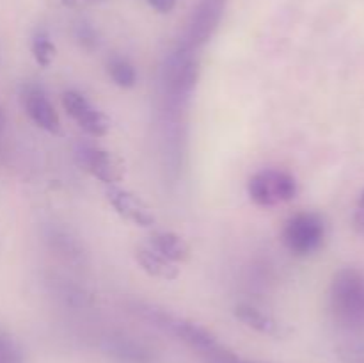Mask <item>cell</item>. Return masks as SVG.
<instances>
[{
  "label": "cell",
  "mask_w": 364,
  "mask_h": 363,
  "mask_svg": "<svg viewBox=\"0 0 364 363\" xmlns=\"http://www.w3.org/2000/svg\"><path fill=\"white\" fill-rule=\"evenodd\" d=\"M192 52L194 50L181 45L169 59L166 84L169 98L174 103H181L185 98H188L199 80L201 66H199V60L192 56Z\"/></svg>",
  "instance_id": "5"
},
{
  "label": "cell",
  "mask_w": 364,
  "mask_h": 363,
  "mask_svg": "<svg viewBox=\"0 0 364 363\" xmlns=\"http://www.w3.org/2000/svg\"><path fill=\"white\" fill-rule=\"evenodd\" d=\"M63 107L78 127L91 137H103L110 130V120L105 112L91 105L87 98L78 91L63 93Z\"/></svg>",
  "instance_id": "7"
},
{
  "label": "cell",
  "mask_w": 364,
  "mask_h": 363,
  "mask_svg": "<svg viewBox=\"0 0 364 363\" xmlns=\"http://www.w3.org/2000/svg\"><path fill=\"white\" fill-rule=\"evenodd\" d=\"M358 209L364 210V191L361 192V196H359V203H358Z\"/></svg>",
  "instance_id": "24"
},
{
  "label": "cell",
  "mask_w": 364,
  "mask_h": 363,
  "mask_svg": "<svg viewBox=\"0 0 364 363\" xmlns=\"http://www.w3.org/2000/svg\"><path fill=\"white\" fill-rule=\"evenodd\" d=\"M281 237L294 255H313L326 241V221L316 212H299L284 223Z\"/></svg>",
  "instance_id": "3"
},
{
  "label": "cell",
  "mask_w": 364,
  "mask_h": 363,
  "mask_svg": "<svg viewBox=\"0 0 364 363\" xmlns=\"http://www.w3.org/2000/svg\"><path fill=\"white\" fill-rule=\"evenodd\" d=\"M331 312L347 330H364V273L355 267L338 270L331 283Z\"/></svg>",
  "instance_id": "2"
},
{
  "label": "cell",
  "mask_w": 364,
  "mask_h": 363,
  "mask_svg": "<svg viewBox=\"0 0 364 363\" xmlns=\"http://www.w3.org/2000/svg\"><path fill=\"white\" fill-rule=\"evenodd\" d=\"M31 50H32V56H34L36 63L39 66H50L55 57V45L52 43L50 39L48 32L46 31H38L34 36H32V43H31Z\"/></svg>",
  "instance_id": "15"
},
{
  "label": "cell",
  "mask_w": 364,
  "mask_h": 363,
  "mask_svg": "<svg viewBox=\"0 0 364 363\" xmlns=\"http://www.w3.org/2000/svg\"><path fill=\"white\" fill-rule=\"evenodd\" d=\"M149 244L156 253H160V255L166 256L167 260L174 263L187 262L191 258L188 242L181 235L174 233V231H156L149 237Z\"/></svg>",
  "instance_id": "13"
},
{
  "label": "cell",
  "mask_w": 364,
  "mask_h": 363,
  "mask_svg": "<svg viewBox=\"0 0 364 363\" xmlns=\"http://www.w3.org/2000/svg\"><path fill=\"white\" fill-rule=\"evenodd\" d=\"M110 351H112V354L121 356V358H134L135 362H142V358L146 356L141 345L127 340V338H117V340L110 342Z\"/></svg>",
  "instance_id": "17"
},
{
  "label": "cell",
  "mask_w": 364,
  "mask_h": 363,
  "mask_svg": "<svg viewBox=\"0 0 364 363\" xmlns=\"http://www.w3.org/2000/svg\"><path fill=\"white\" fill-rule=\"evenodd\" d=\"M63 4L64 6H75V4H77V0H63Z\"/></svg>",
  "instance_id": "25"
},
{
  "label": "cell",
  "mask_w": 364,
  "mask_h": 363,
  "mask_svg": "<svg viewBox=\"0 0 364 363\" xmlns=\"http://www.w3.org/2000/svg\"><path fill=\"white\" fill-rule=\"evenodd\" d=\"M226 6L228 0H199L192 13L183 45L191 50L206 45L210 38L215 34Z\"/></svg>",
  "instance_id": "6"
},
{
  "label": "cell",
  "mask_w": 364,
  "mask_h": 363,
  "mask_svg": "<svg viewBox=\"0 0 364 363\" xmlns=\"http://www.w3.org/2000/svg\"><path fill=\"white\" fill-rule=\"evenodd\" d=\"M223 363H259V362H249V359H242V358H238V356L233 352V354L228 356V358L224 359Z\"/></svg>",
  "instance_id": "22"
},
{
  "label": "cell",
  "mask_w": 364,
  "mask_h": 363,
  "mask_svg": "<svg viewBox=\"0 0 364 363\" xmlns=\"http://www.w3.org/2000/svg\"><path fill=\"white\" fill-rule=\"evenodd\" d=\"M107 201L123 219L137 224L142 228H151L156 223L155 212L151 206L144 201L139 194L119 187V185H109L105 191Z\"/></svg>",
  "instance_id": "8"
},
{
  "label": "cell",
  "mask_w": 364,
  "mask_h": 363,
  "mask_svg": "<svg viewBox=\"0 0 364 363\" xmlns=\"http://www.w3.org/2000/svg\"><path fill=\"white\" fill-rule=\"evenodd\" d=\"M354 228L364 237V210L361 209H355L354 212Z\"/></svg>",
  "instance_id": "21"
},
{
  "label": "cell",
  "mask_w": 364,
  "mask_h": 363,
  "mask_svg": "<svg viewBox=\"0 0 364 363\" xmlns=\"http://www.w3.org/2000/svg\"><path fill=\"white\" fill-rule=\"evenodd\" d=\"M134 312H137L144 320L155 324L156 327H162V330L169 331L174 337L183 340L210 363H223L228 356L233 354L231 349L220 344L219 338L201 324L181 319V317L169 313L167 310L159 308L155 305H148V302H135Z\"/></svg>",
  "instance_id": "1"
},
{
  "label": "cell",
  "mask_w": 364,
  "mask_h": 363,
  "mask_svg": "<svg viewBox=\"0 0 364 363\" xmlns=\"http://www.w3.org/2000/svg\"><path fill=\"white\" fill-rule=\"evenodd\" d=\"M235 317L251 330L258 331L262 335H269V337L283 338L290 333V327L287 324L277 320L270 313L263 312V310L256 308L252 305H245V302L235 306Z\"/></svg>",
  "instance_id": "11"
},
{
  "label": "cell",
  "mask_w": 364,
  "mask_h": 363,
  "mask_svg": "<svg viewBox=\"0 0 364 363\" xmlns=\"http://www.w3.org/2000/svg\"><path fill=\"white\" fill-rule=\"evenodd\" d=\"M148 4L153 7V9L159 11V13L162 14L171 13V11L176 7V0H148Z\"/></svg>",
  "instance_id": "20"
},
{
  "label": "cell",
  "mask_w": 364,
  "mask_h": 363,
  "mask_svg": "<svg viewBox=\"0 0 364 363\" xmlns=\"http://www.w3.org/2000/svg\"><path fill=\"white\" fill-rule=\"evenodd\" d=\"M82 164L85 169L107 185H117V182L124 177V162L112 152L96 148V146H84L82 148Z\"/></svg>",
  "instance_id": "10"
},
{
  "label": "cell",
  "mask_w": 364,
  "mask_h": 363,
  "mask_svg": "<svg viewBox=\"0 0 364 363\" xmlns=\"http://www.w3.org/2000/svg\"><path fill=\"white\" fill-rule=\"evenodd\" d=\"M343 358L348 363H364V345H354L343 351Z\"/></svg>",
  "instance_id": "19"
},
{
  "label": "cell",
  "mask_w": 364,
  "mask_h": 363,
  "mask_svg": "<svg viewBox=\"0 0 364 363\" xmlns=\"http://www.w3.org/2000/svg\"><path fill=\"white\" fill-rule=\"evenodd\" d=\"M135 260L148 276L156 278V280L174 281L180 276V267L160 253H156L153 248H137Z\"/></svg>",
  "instance_id": "12"
},
{
  "label": "cell",
  "mask_w": 364,
  "mask_h": 363,
  "mask_svg": "<svg viewBox=\"0 0 364 363\" xmlns=\"http://www.w3.org/2000/svg\"><path fill=\"white\" fill-rule=\"evenodd\" d=\"M109 70L110 78L116 85L123 89H130L137 84V71H135L134 64L128 63L123 57H114V59L109 60Z\"/></svg>",
  "instance_id": "14"
},
{
  "label": "cell",
  "mask_w": 364,
  "mask_h": 363,
  "mask_svg": "<svg viewBox=\"0 0 364 363\" xmlns=\"http://www.w3.org/2000/svg\"><path fill=\"white\" fill-rule=\"evenodd\" d=\"M89 2H103V0H89Z\"/></svg>",
  "instance_id": "26"
},
{
  "label": "cell",
  "mask_w": 364,
  "mask_h": 363,
  "mask_svg": "<svg viewBox=\"0 0 364 363\" xmlns=\"http://www.w3.org/2000/svg\"><path fill=\"white\" fill-rule=\"evenodd\" d=\"M21 356L14 342L0 331V363H20Z\"/></svg>",
  "instance_id": "18"
},
{
  "label": "cell",
  "mask_w": 364,
  "mask_h": 363,
  "mask_svg": "<svg viewBox=\"0 0 364 363\" xmlns=\"http://www.w3.org/2000/svg\"><path fill=\"white\" fill-rule=\"evenodd\" d=\"M249 198L258 206H276L291 201L299 192V184L290 173L281 169H263L251 177L247 184Z\"/></svg>",
  "instance_id": "4"
},
{
  "label": "cell",
  "mask_w": 364,
  "mask_h": 363,
  "mask_svg": "<svg viewBox=\"0 0 364 363\" xmlns=\"http://www.w3.org/2000/svg\"><path fill=\"white\" fill-rule=\"evenodd\" d=\"M21 105L27 116L38 125L39 128L46 130L48 134L59 135L63 132V125H60V117L57 114L55 107L48 100L46 93L41 88L34 84L23 85L21 89Z\"/></svg>",
  "instance_id": "9"
},
{
  "label": "cell",
  "mask_w": 364,
  "mask_h": 363,
  "mask_svg": "<svg viewBox=\"0 0 364 363\" xmlns=\"http://www.w3.org/2000/svg\"><path fill=\"white\" fill-rule=\"evenodd\" d=\"M0 249H2V241H0Z\"/></svg>",
  "instance_id": "27"
},
{
  "label": "cell",
  "mask_w": 364,
  "mask_h": 363,
  "mask_svg": "<svg viewBox=\"0 0 364 363\" xmlns=\"http://www.w3.org/2000/svg\"><path fill=\"white\" fill-rule=\"evenodd\" d=\"M4 125H6V117H4L2 107H0V134H2V130H4Z\"/></svg>",
  "instance_id": "23"
},
{
  "label": "cell",
  "mask_w": 364,
  "mask_h": 363,
  "mask_svg": "<svg viewBox=\"0 0 364 363\" xmlns=\"http://www.w3.org/2000/svg\"><path fill=\"white\" fill-rule=\"evenodd\" d=\"M48 238L52 241V244H55V248L59 249L63 255H70V258L80 256V246H78V242L75 241L70 233H66V230L52 228V233L48 235Z\"/></svg>",
  "instance_id": "16"
}]
</instances>
